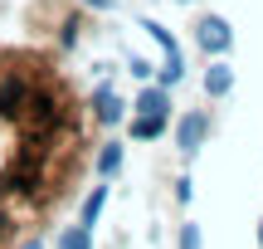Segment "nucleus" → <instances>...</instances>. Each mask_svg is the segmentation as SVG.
Listing matches in <instances>:
<instances>
[{
    "mask_svg": "<svg viewBox=\"0 0 263 249\" xmlns=\"http://www.w3.org/2000/svg\"><path fill=\"white\" fill-rule=\"evenodd\" d=\"M195 44L205 49L210 59H219V54L234 49V29H229L219 15H200V20H195Z\"/></svg>",
    "mask_w": 263,
    "mask_h": 249,
    "instance_id": "f257e3e1",
    "label": "nucleus"
},
{
    "mask_svg": "<svg viewBox=\"0 0 263 249\" xmlns=\"http://www.w3.org/2000/svg\"><path fill=\"white\" fill-rule=\"evenodd\" d=\"M205 137H210V113H205V108H190V113L176 117V142H180V152H185V156L195 152Z\"/></svg>",
    "mask_w": 263,
    "mask_h": 249,
    "instance_id": "f03ea898",
    "label": "nucleus"
},
{
    "mask_svg": "<svg viewBox=\"0 0 263 249\" xmlns=\"http://www.w3.org/2000/svg\"><path fill=\"white\" fill-rule=\"evenodd\" d=\"M132 108H137V117H151V122H171V93H166L161 83H146V88L137 93V103H132Z\"/></svg>",
    "mask_w": 263,
    "mask_h": 249,
    "instance_id": "7ed1b4c3",
    "label": "nucleus"
},
{
    "mask_svg": "<svg viewBox=\"0 0 263 249\" xmlns=\"http://www.w3.org/2000/svg\"><path fill=\"white\" fill-rule=\"evenodd\" d=\"M93 113H98V122H122L127 103L117 98V88H98V93H93Z\"/></svg>",
    "mask_w": 263,
    "mask_h": 249,
    "instance_id": "20e7f679",
    "label": "nucleus"
},
{
    "mask_svg": "<svg viewBox=\"0 0 263 249\" xmlns=\"http://www.w3.org/2000/svg\"><path fill=\"white\" fill-rule=\"evenodd\" d=\"M229 88H234V68L215 59V64L205 68V98H229Z\"/></svg>",
    "mask_w": 263,
    "mask_h": 249,
    "instance_id": "39448f33",
    "label": "nucleus"
},
{
    "mask_svg": "<svg viewBox=\"0 0 263 249\" xmlns=\"http://www.w3.org/2000/svg\"><path fill=\"white\" fill-rule=\"evenodd\" d=\"M171 122H151V117H132V137H137V142H156L161 132H166Z\"/></svg>",
    "mask_w": 263,
    "mask_h": 249,
    "instance_id": "423d86ee",
    "label": "nucleus"
},
{
    "mask_svg": "<svg viewBox=\"0 0 263 249\" xmlns=\"http://www.w3.org/2000/svg\"><path fill=\"white\" fill-rule=\"evenodd\" d=\"M98 171H103V176H117V171H122V147H117V142H107L103 152H98Z\"/></svg>",
    "mask_w": 263,
    "mask_h": 249,
    "instance_id": "0eeeda50",
    "label": "nucleus"
},
{
    "mask_svg": "<svg viewBox=\"0 0 263 249\" xmlns=\"http://www.w3.org/2000/svg\"><path fill=\"white\" fill-rule=\"evenodd\" d=\"M59 249H93V235H88V225H68Z\"/></svg>",
    "mask_w": 263,
    "mask_h": 249,
    "instance_id": "6e6552de",
    "label": "nucleus"
},
{
    "mask_svg": "<svg viewBox=\"0 0 263 249\" xmlns=\"http://www.w3.org/2000/svg\"><path fill=\"white\" fill-rule=\"evenodd\" d=\"M103 201H107V186H98V191L83 201V220H78V225H93V220H98V210H103Z\"/></svg>",
    "mask_w": 263,
    "mask_h": 249,
    "instance_id": "1a4fd4ad",
    "label": "nucleus"
},
{
    "mask_svg": "<svg viewBox=\"0 0 263 249\" xmlns=\"http://www.w3.org/2000/svg\"><path fill=\"white\" fill-rule=\"evenodd\" d=\"M180 249H200V230H195V225H185V230H180Z\"/></svg>",
    "mask_w": 263,
    "mask_h": 249,
    "instance_id": "9d476101",
    "label": "nucleus"
},
{
    "mask_svg": "<svg viewBox=\"0 0 263 249\" xmlns=\"http://www.w3.org/2000/svg\"><path fill=\"white\" fill-rule=\"evenodd\" d=\"M83 5H88V10H107V0H83Z\"/></svg>",
    "mask_w": 263,
    "mask_h": 249,
    "instance_id": "9b49d317",
    "label": "nucleus"
},
{
    "mask_svg": "<svg viewBox=\"0 0 263 249\" xmlns=\"http://www.w3.org/2000/svg\"><path fill=\"white\" fill-rule=\"evenodd\" d=\"M258 249H263V225H258Z\"/></svg>",
    "mask_w": 263,
    "mask_h": 249,
    "instance_id": "f8f14e48",
    "label": "nucleus"
},
{
    "mask_svg": "<svg viewBox=\"0 0 263 249\" xmlns=\"http://www.w3.org/2000/svg\"><path fill=\"white\" fill-rule=\"evenodd\" d=\"M180 5H190V0H180Z\"/></svg>",
    "mask_w": 263,
    "mask_h": 249,
    "instance_id": "ddd939ff",
    "label": "nucleus"
}]
</instances>
